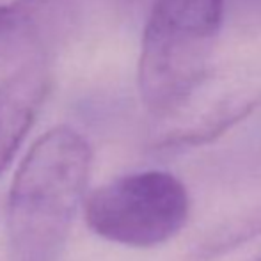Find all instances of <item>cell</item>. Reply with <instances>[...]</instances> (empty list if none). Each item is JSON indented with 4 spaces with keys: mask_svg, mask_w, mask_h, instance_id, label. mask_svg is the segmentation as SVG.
<instances>
[{
    "mask_svg": "<svg viewBox=\"0 0 261 261\" xmlns=\"http://www.w3.org/2000/svg\"><path fill=\"white\" fill-rule=\"evenodd\" d=\"M256 261H261V258H258V259H256Z\"/></svg>",
    "mask_w": 261,
    "mask_h": 261,
    "instance_id": "obj_8",
    "label": "cell"
},
{
    "mask_svg": "<svg viewBox=\"0 0 261 261\" xmlns=\"http://www.w3.org/2000/svg\"><path fill=\"white\" fill-rule=\"evenodd\" d=\"M91 148L76 130L57 126L20 164L7 199L11 261H59L91 172Z\"/></svg>",
    "mask_w": 261,
    "mask_h": 261,
    "instance_id": "obj_1",
    "label": "cell"
},
{
    "mask_svg": "<svg viewBox=\"0 0 261 261\" xmlns=\"http://www.w3.org/2000/svg\"><path fill=\"white\" fill-rule=\"evenodd\" d=\"M189 213L185 185L164 171L121 176L86 201V222L98 237L139 249L169 242L185 227Z\"/></svg>",
    "mask_w": 261,
    "mask_h": 261,
    "instance_id": "obj_3",
    "label": "cell"
},
{
    "mask_svg": "<svg viewBox=\"0 0 261 261\" xmlns=\"http://www.w3.org/2000/svg\"><path fill=\"white\" fill-rule=\"evenodd\" d=\"M48 89L50 71L43 59L20 66L0 86V174L13 162Z\"/></svg>",
    "mask_w": 261,
    "mask_h": 261,
    "instance_id": "obj_5",
    "label": "cell"
},
{
    "mask_svg": "<svg viewBox=\"0 0 261 261\" xmlns=\"http://www.w3.org/2000/svg\"><path fill=\"white\" fill-rule=\"evenodd\" d=\"M261 234V208L224 222L190 251L187 261H215Z\"/></svg>",
    "mask_w": 261,
    "mask_h": 261,
    "instance_id": "obj_7",
    "label": "cell"
},
{
    "mask_svg": "<svg viewBox=\"0 0 261 261\" xmlns=\"http://www.w3.org/2000/svg\"><path fill=\"white\" fill-rule=\"evenodd\" d=\"M224 0H155L142 34L139 93L155 116L178 112L204 82Z\"/></svg>",
    "mask_w": 261,
    "mask_h": 261,
    "instance_id": "obj_2",
    "label": "cell"
},
{
    "mask_svg": "<svg viewBox=\"0 0 261 261\" xmlns=\"http://www.w3.org/2000/svg\"><path fill=\"white\" fill-rule=\"evenodd\" d=\"M75 25L73 0H11L0 4V68L43 59Z\"/></svg>",
    "mask_w": 261,
    "mask_h": 261,
    "instance_id": "obj_4",
    "label": "cell"
},
{
    "mask_svg": "<svg viewBox=\"0 0 261 261\" xmlns=\"http://www.w3.org/2000/svg\"><path fill=\"white\" fill-rule=\"evenodd\" d=\"M256 105H258V100L226 101V103L213 109L208 116H204L196 124L164 139L158 144V149H162V151H179V149L196 148V146L215 141L224 132L229 130L233 124L244 119L249 112H252Z\"/></svg>",
    "mask_w": 261,
    "mask_h": 261,
    "instance_id": "obj_6",
    "label": "cell"
}]
</instances>
